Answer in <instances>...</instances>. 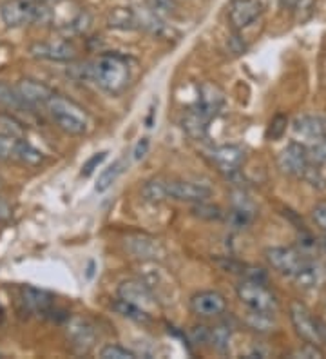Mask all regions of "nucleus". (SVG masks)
I'll list each match as a JSON object with an SVG mask.
<instances>
[{
	"mask_svg": "<svg viewBox=\"0 0 326 359\" xmlns=\"http://www.w3.org/2000/svg\"><path fill=\"white\" fill-rule=\"evenodd\" d=\"M322 247H325V250H326V240H325V241H322Z\"/></svg>",
	"mask_w": 326,
	"mask_h": 359,
	"instance_id": "41",
	"label": "nucleus"
},
{
	"mask_svg": "<svg viewBox=\"0 0 326 359\" xmlns=\"http://www.w3.org/2000/svg\"><path fill=\"white\" fill-rule=\"evenodd\" d=\"M43 107L48 109L49 116L57 123V128L62 129L65 135L82 136L89 129V116L83 107H80L76 102L69 100V98L55 93Z\"/></svg>",
	"mask_w": 326,
	"mask_h": 359,
	"instance_id": "2",
	"label": "nucleus"
},
{
	"mask_svg": "<svg viewBox=\"0 0 326 359\" xmlns=\"http://www.w3.org/2000/svg\"><path fill=\"white\" fill-rule=\"evenodd\" d=\"M43 2H49V0H43ZM55 2H58V0H55Z\"/></svg>",
	"mask_w": 326,
	"mask_h": 359,
	"instance_id": "42",
	"label": "nucleus"
},
{
	"mask_svg": "<svg viewBox=\"0 0 326 359\" xmlns=\"http://www.w3.org/2000/svg\"><path fill=\"white\" fill-rule=\"evenodd\" d=\"M194 212L201 218L207 219H219L222 218V210L217 209V207H210V205H203V202H200V205L194 207Z\"/></svg>",
	"mask_w": 326,
	"mask_h": 359,
	"instance_id": "32",
	"label": "nucleus"
},
{
	"mask_svg": "<svg viewBox=\"0 0 326 359\" xmlns=\"http://www.w3.org/2000/svg\"><path fill=\"white\" fill-rule=\"evenodd\" d=\"M266 259H269L270 267L276 269L278 272L285 274L288 278H294L297 274L303 263L308 258H304L303 252L296 249H290V247H272V249H266Z\"/></svg>",
	"mask_w": 326,
	"mask_h": 359,
	"instance_id": "8",
	"label": "nucleus"
},
{
	"mask_svg": "<svg viewBox=\"0 0 326 359\" xmlns=\"http://www.w3.org/2000/svg\"><path fill=\"white\" fill-rule=\"evenodd\" d=\"M209 123L210 118H207L203 113L192 107L189 109L187 113L183 114L182 118V128L183 131L187 133L189 136L196 138V140H203L205 136H207V131H209Z\"/></svg>",
	"mask_w": 326,
	"mask_h": 359,
	"instance_id": "21",
	"label": "nucleus"
},
{
	"mask_svg": "<svg viewBox=\"0 0 326 359\" xmlns=\"http://www.w3.org/2000/svg\"><path fill=\"white\" fill-rule=\"evenodd\" d=\"M0 104L6 105L8 109H26L29 105L22 100L17 88H11L8 83L0 82Z\"/></svg>",
	"mask_w": 326,
	"mask_h": 359,
	"instance_id": "25",
	"label": "nucleus"
},
{
	"mask_svg": "<svg viewBox=\"0 0 326 359\" xmlns=\"http://www.w3.org/2000/svg\"><path fill=\"white\" fill-rule=\"evenodd\" d=\"M278 165L283 172L303 178L306 167L310 165L308 149L304 145L297 144V142H292L278 156Z\"/></svg>",
	"mask_w": 326,
	"mask_h": 359,
	"instance_id": "9",
	"label": "nucleus"
},
{
	"mask_svg": "<svg viewBox=\"0 0 326 359\" xmlns=\"http://www.w3.org/2000/svg\"><path fill=\"white\" fill-rule=\"evenodd\" d=\"M100 358L104 359H136L138 355L133 351H127L120 345H107L100 351Z\"/></svg>",
	"mask_w": 326,
	"mask_h": 359,
	"instance_id": "29",
	"label": "nucleus"
},
{
	"mask_svg": "<svg viewBox=\"0 0 326 359\" xmlns=\"http://www.w3.org/2000/svg\"><path fill=\"white\" fill-rule=\"evenodd\" d=\"M109 26L114 29H140L138 9L135 8H114L107 17Z\"/></svg>",
	"mask_w": 326,
	"mask_h": 359,
	"instance_id": "22",
	"label": "nucleus"
},
{
	"mask_svg": "<svg viewBox=\"0 0 326 359\" xmlns=\"http://www.w3.org/2000/svg\"><path fill=\"white\" fill-rule=\"evenodd\" d=\"M67 339L79 354H87L95 346L96 332L89 321L82 320V318H73L67 323Z\"/></svg>",
	"mask_w": 326,
	"mask_h": 359,
	"instance_id": "13",
	"label": "nucleus"
},
{
	"mask_svg": "<svg viewBox=\"0 0 326 359\" xmlns=\"http://www.w3.org/2000/svg\"><path fill=\"white\" fill-rule=\"evenodd\" d=\"M296 355H299V358L312 359V358H322L325 354H322V351L319 348V345H313V343H306V345H304L301 351H297Z\"/></svg>",
	"mask_w": 326,
	"mask_h": 359,
	"instance_id": "36",
	"label": "nucleus"
},
{
	"mask_svg": "<svg viewBox=\"0 0 326 359\" xmlns=\"http://www.w3.org/2000/svg\"><path fill=\"white\" fill-rule=\"evenodd\" d=\"M17 91L22 97V100L26 102L29 107H39V105L48 104L49 98L55 95L51 88H48L46 83L39 82L33 79H22L17 83Z\"/></svg>",
	"mask_w": 326,
	"mask_h": 359,
	"instance_id": "16",
	"label": "nucleus"
},
{
	"mask_svg": "<svg viewBox=\"0 0 326 359\" xmlns=\"http://www.w3.org/2000/svg\"><path fill=\"white\" fill-rule=\"evenodd\" d=\"M31 57L49 62H73L76 58V48L67 40L36 42L29 48Z\"/></svg>",
	"mask_w": 326,
	"mask_h": 359,
	"instance_id": "12",
	"label": "nucleus"
},
{
	"mask_svg": "<svg viewBox=\"0 0 326 359\" xmlns=\"http://www.w3.org/2000/svg\"><path fill=\"white\" fill-rule=\"evenodd\" d=\"M0 17L8 27H22L27 24H48L53 11L43 0H6L0 6Z\"/></svg>",
	"mask_w": 326,
	"mask_h": 359,
	"instance_id": "3",
	"label": "nucleus"
},
{
	"mask_svg": "<svg viewBox=\"0 0 326 359\" xmlns=\"http://www.w3.org/2000/svg\"><path fill=\"white\" fill-rule=\"evenodd\" d=\"M294 133L301 138H306V140H321L326 135V120L322 116H313V114H304L299 116L294 122Z\"/></svg>",
	"mask_w": 326,
	"mask_h": 359,
	"instance_id": "19",
	"label": "nucleus"
},
{
	"mask_svg": "<svg viewBox=\"0 0 326 359\" xmlns=\"http://www.w3.org/2000/svg\"><path fill=\"white\" fill-rule=\"evenodd\" d=\"M107 151H102V153H96V154H93L91 158H89V160H87L86 163H83V167H82V176H91L93 172L96 171V169H98V165H100L102 162H104L105 158H107Z\"/></svg>",
	"mask_w": 326,
	"mask_h": 359,
	"instance_id": "31",
	"label": "nucleus"
},
{
	"mask_svg": "<svg viewBox=\"0 0 326 359\" xmlns=\"http://www.w3.org/2000/svg\"><path fill=\"white\" fill-rule=\"evenodd\" d=\"M290 318L294 327H296V332L303 337L304 341L313 343V345H321V337H319V320L310 314V311L304 307L303 303L292 302Z\"/></svg>",
	"mask_w": 326,
	"mask_h": 359,
	"instance_id": "11",
	"label": "nucleus"
},
{
	"mask_svg": "<svg viewBox=\"0 0 326 359\" xmlns=\"http://www.w3.org/2000/svg\"><path fill=\"white\" fill-rule=\"evenodd\" d=\"M0 160L18 162L24 165L36 167L43 162V154L26 140H20L13 135L0 133Z\"/></svg>",
	"mask_w": 326,
	"mask_h": 359,
	"instance_id": "4",
	"label": "nucleus"
},
{
	"mask_svg": "<svg viewBox=\"0 0 326 359\" xmlns=\"http://www.w3.org/2000/svg\"><path fill=\"white\" fill-rule=\"evenodd\" d=\"M0 358H2V354H0Z\"/></svg>",
	"mask_w": 326,
	"mask_h": 359,
	"instance_id": "45",
	"label": "nucleus"
},
{
	"mask_svg": "<svg viewBox=\"0 0 326 359\" xmlns=\"http://www.w3.org/2000/svg\"><path fill=\"white\" fill-rule=\"evenodd\" d=\"M261 13H263V4L259 0H232L229 8V20L234 29H243L256 22Z\"/></svg>",
	"mask_w": 326,
	"mask_h": 359,
	"instance_id": "15",
	"label": "nucleus"
},
{
	"mask_svg": "<svg viewBox=\"0 0 326 359\" xmlns=\"http://www.w3.org/2000/svg\"><path fill=\"white\" fill-rule=\"evenodd\" d=\"M147 151H149V138H142V140L138 142V144H136V147H135V160H140V158H144L145 154H147Z\"/></svg>",
	"mask_w": 326,
	"mask_h": 359,
	"instance_id": "37",
	"label": "nucleus"
},
{
	"mask_svg": "<svg viewBox=\"0 0 326 359\" xmlns=\"http://www.w3.org/2000/svg\"><path fill=\"white\" fill-rule=\"evenodd\" d=\"M238 298L252 312L274 314L278 311V298L261 281L245 280L243 283H239Z\"/></svg>",
	"mask_w": 326,
	"mask_h": 359,
	"instance_id": "5",
	"label": "nucleus"
},
{
	"mask_svg": "<svg viewBox=\"0 0 326 359\" xmlns=\"http://www.w3.org/2000/svg\"><path fill=\"white\" fill-rule=\"evenodd\" d=\"M0 184H2V180H0Z\"/></svg>",
	"mask_w": 326,
	"mask_h": 359,
	"instance_id": "44",
	"label": "nucleus"
},
{
	"mask_svg": "<svg viewBox=\"0 0 326 359\" xmlns=\"http://www.w3.org/2000/svg\"><path fill=\"white\" fill-rule=\"evenodd\" d=\"M191 311L200 318H217L226 311V302L216 290H203L191 298Z\"/></svg>",
	"mask_w": 326,
	"mask_h": 359,
	"instance_id": "14",
	"label": "nucleus"
},
{
	"mask_svg": "<svg viewBox=\"0 0 326 359\" xmlns=\"http://www.w3.org/2000/svg\"><path fill=\"white\" fill-rule=\"evenodd\" d=\"M114 311L118 312V314L125 316V318H129V320L133 321H138V323H147V321H151V314L145 311H142V309L135 307V305H130V303L123 302V299L118 298V302L113 305Z\"/></svg>",
	"mask_w": 326,
	"mask_h": 359,
	"instance_id": "26",
	"label": "nucleus"
},
{
	"mask_svg": "<svg viewBox=\"0 0 326 359\" xmlns=\"http://www.w3.org/2000/svg\"><path fill=\"white\" fill-rule=\"evenodd\" d=\"M118 298L142 309V311L149 312V314H151L152 309L156 307V296L151 290V287L142 280L123 281L118 287Z\"/></svg>",
	"mask_w": 326,
	"mask_h": 359,
	"instance_id": "7",
	"label": "nucleus"
},
{
	"mask_svg": "<svg viewBox=\"0 0 326 359\" xmlns=\"http://www.w3.org/2000/svg\"><path fill=\"white\" fill-rule=\"evenodd\" d=\"M287 116L285 114H278V116H274L272 118V122H270L269 129H266V138L269 140H279L283 135H285V131H287Z\"/></svg>",
	"mask_w": 326,
	"mask_h": 359,
	"instance_id": "30",
	"label": "nucleus"
},
{
	"mask_svg": "<svg viewBox=\"0 0 326 359\" xmlns=\"http://www.w3.org/2000/svg\"><path fill=\"white\" fill-rule=\"evenodd\" d=\"M142 196L147 202H163L165 198V187H163V178H152L149 182H145V185L142 187Z\"/></svg>",
	"mask_w": 326,
	"mask_h": 359,
	"instance_id": "27",
	"label": "nucleus"
},
{
	"mask_svg": "<svg viewBox=\"0 0 326 359\" xmlns=\"http://www.w3.org/2000/svg\"><path fill=\"white\" fill-rule=\"evenodd\" d=\"M123 247L133 258L142 259V262H156V259L163 258V255H165V249H163L160 241L151 236H145V234L127 236L125 241H123Z\"/></svg>",
	"mask_w": 326,
	"mask_h": 359,
	"instance_id": "10",
	"label": "nucleus"
},
{
	"mask_svg": "<svg viewBox=\"0 0 326 359\" xmlns=\"http://www.w3.org/2000/svg\"><path fill=\"white\" fill-rule=\"evenodd\" d=\"M82 73L86 79L93 80L98 88L111 93V95L122 93L129 86L130 80L127 60L120 55H113V53L102 55L91 64H86Z\"/></svg>",
	"mask_w": 326,
	"mask_h": 359,
	"instance_id": "1",
	"label": "nucleus"
},
{
	"mask_svg": "<svg viewBox=\"0 0 326 359\" xmlns=\"http://www.w3.org/2000/svg\"><path fill=\"white\" fill-rule=\"evenodd\" d=\"M212 160L225 172H236L245 162V151L238 145H222L212 151Z\"/></svg>",
	"mask_w": 326,
	"mask_h": 359,
	"instance_id": "18",
	"label": "nucleus"
},
{
	"mask_svg": "<svg viewBox=\"0 0 326 359\" xmlns=\"http://www.w3.org/2000/svg\"><path fill=\"white\" fill-rule=\"evenodd\" d=\"M11 216V209L8 207V203L0 198V219H8Z\"/></svg>",
	"mask_w": 326,
	"mask_h": 359,
	"instance_id": "38",
	"label": "nucleus"
},
{
	"mask_svg": "<svg viewBox=\"0 0 326 359\" xmlns=\"http://www.w3.org/2000/svg\"><path fill=\"white\" fill-rule=\"evenodd\" d=\"M209 337L217 352H226L229 351V343H231V327L226 323L217 325Z\"/></svg>",
	"mask_w": 326,
	"mask_h": 359,
	"instance_id": "28",
	"label": "nucleus"
},
{
	"mask_svg": "<svg viewBox=\"0 0 326 359\" xmlns=\"http://www.w3.org/2000/svg\"><path fill=\"white\" fill-rule=\"evenodd\" d=\"M223 105V93L212 86V83H205L200 91V98H198V104L194 105L196 109L203 113L207 118L212 120Z\"/></svg>",
	"mask_w": 326,
	"mask_h": 359,
	"instance_id": "20",
	"label": "nucleus"
},
{
	"mask_svg": "<svg viewBox=\"0 0 326 359\" xmlns=\"http://www.w3.org/2000/svg\"><path fill=\"white\" fill-rule=\"evenodd\" d=\"M2 321H4V311L0 307V325H2Z\"/></svg>",
	"mask_w": 326,
	"mask_h": 359,
	"instance_id": "40",
	"label": "nucleus"
},
{
	"mask_svg": "<svg viewBox=\"0 0 326 359\" xmlns=\"http://www.w3.org/2000/svg\"><path fill=\"white\" fill-rule=\"evenodd\" d=\"M154 13H170L174 9V0H149Z\"/></svg>",
	"mask_w": 326,
	"mask_h": 359,
	"instance_id": "35",
	"label": "nucleus"
},
{
	"mask_svg": "<svg viewBox=\"0 0 326 359\" xmlns=\"http://www.w3.org/2000/svg\"><path fill=\"white\" fill-rule=\"evenodd\" d=\"M322 276V271H321V265L312 259H306L303 263V267L297 271V274L294 276L296 283L299 285L301 289H312V287H318L319 281H321Z\"/></svg>",
	"mask_w": 326,
	"mask_h": 359,
	"instance_id": "23",
	"label": "nucleus"
},
{
	"mask_svg": "<svg viewBox=\"0 0 326 359\" xmlns=\"http://www.w3.org/2000/svg\"><path fill=\"white\" fill-rule=\"evenodd\" d=\"M312 218H313V222L318 224V227L321 229L322 232H326V205L325 203H319V205L313 207Z\"/></svg>",
	"mask_w": 326,
	"mask_h": 359,
	"instance_id": "34",
	"label": "nucleus"
},
{
	"mask_svg": "<svg viewBox=\"0 0 326 359\" xmlns=\"http://www.w3.org/2000/svg\"><path fill=\"white\" fill-rule=\"evenodd\" d=\"M283 6H294L296 4V0H281Z\"/></svg>",
	"mask_w": 326,
	"mask_h": 359,
	"instance_id": "39",
	"label": "nucleus"
},
{
	"mask_svg": "<svg viewBox=\"0 0 326 359\" xmlns=\"http://www.w3.org/2000/svg\"><path fill=\"white\" fill-rule=\"evenodd\" d=\"M297 2H303V0H296V4H297Z\"/></svg>",
	"mask_w": 326,
	"mask_h": 359,
	"instance_id": "43",
	"label": "nucleus"
},
{
	"mask_svg": "<svg viewBox=\"0 0 326 359\" xmlns=\"http://www.w3.org/2000/svg\"><path fill=\"white\" fill-rule=\"evenodd\" d=\"M22 294V303H24V307L27 309L29 312H35V314H48L49 311L55 305V298H53V294L46 292L42 289H35V287H22L20 289Z\"/></svg>",
	"mask_w": 326,
	"mask_h": 359,
	"instance_id": "17",
	"label": "nucleus"
},
{
	"mask_svg": "<svg viewBox=\"0 0 326 359\" xmlns=\"http://www.w3.org/2000/svg\"><path fill=\"white\" fill-rule=\"evenodd\" d=\"M308 154L312 156L313 162L326 163V142L322 138L315 140V145L312 147V151H308Z\"/></svg>",
	"mask_w": 326,
	"mask_h": 359,
	"instance_id": "33",
	"label": "nucleus"
},
{
	"mask_svg": "<svg viewBox=\"0 0 326 359\" xmlns=\"http://www.w3.org/2000/svg\"><path fill=\"white\" fill-rule=\"evenodd\" d=\"M165 187V198H172L178 202H192L200 203L210 198L212 191L207 185L196 184V182H187V180H163Z\"/></svg>",
	"mask_w": 326,
	"mask_h": 359,
	"instance_id": "6",
	"label": "nucleus"
},
{
	"mask_svg": "<svg viewBox=\"0 0 326 359\" xmlns=\"http://www.w3.org/2000/svg\"><path fill=\"white\" fill-rule=\"evenodd\" d=\"M122 167H123V162H114L113 165L104 169L102 175L98 176V182H96L95 185L96 193H105V191H109V189L113 187V184L118 180V176L122 175L123 171Z\"/></svg>",
	"mask_w": 326,
	"mask_h": 359,
	"instance_id": "24",
	"label": "nucleus"
}]
</instances>
